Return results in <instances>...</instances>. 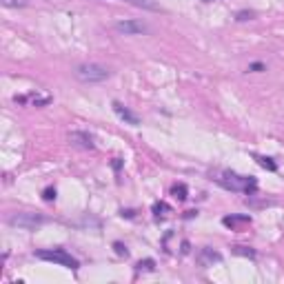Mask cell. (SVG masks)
<instances>
[{
    "label": "cell",
    "instance_id": "6da1fadb",
    "mask_svg": "<svg viewBox=\"0 0 284 284\" xmlns=\"http://www.w3.org/2000/svg\"><path fill=\"white\" fill-rule=\"evenodd\" d=\"M213 180L220 186H225L229 191H238V193H251L258 189V182L253 178H246V176H238L233 171H217Z\"/></svg>",
    "mask_w": 284,
    "mask_h": 284
},
{
    "label": "cell",
    "instance_id": "7a4b0ae2",
    "mask_svg": "<svg viewBox=\"0 0 284 284\" xmlns=\"http://www.w3.org/2000/svg\"><path fill=\"white\" fill-rule=\"evenodd\" d=\"M36 258L47 260V262H53V264H60V267H67V269L80 267V262L65 249H40V251H36Z\"/></svg>",
    "mask_w": 284,
    "mask_h": 284
},
{
    "label": "cell",
    "instance_id": "3957f363",
    "mask_svg": "<svg viewBox=\"0 0 284 284\" xmlns=\"http://www.w3.org/2000/svg\"><path fill=\"white\" fill-rule=\"evenodd\" d=\"M76 78L84 84L102 82L109 78V69L102 67V65H96V62H87V65H80V67L76 69Z\"/></svg>",
    "mask_w": 284,
    "mask_h": 284
},
{
    "label": "cell",
    "instance_id": "277c9868",
    "mask_svg": "<svg viewBox=\"0 0 284 284\" xmlns=\"http://www.w3.org/2000/svg\"><path fill=\"white\" fill-rule=\"evenodd\" d=\"M42 222H45V217H42V215H36V213H16V215L9 217V225H11V227L27 229V231H31V229L40 227Z\"/></svg>",
    "mask_w": 284,
    "mask_h": 284
},
{
    "label": "cell",
    "instance_id": "5b68a950",
    "mask_svg": "<svg viewBox=\"0 0 284 284\" xmlns=\"http://www.w3.org/2000/svg\"><path fill=\"white\" fill-rule=\"evenodd\" d=\"M116 31L124 34V36H138V34L147 31V25L140 20H120V22H116Z\"/></svg>",
    "mask_w": 284,
    "mask_h": 284
},
{
    "label": "cell",
    "instance_id": "8992f818",
    "mask_svg": "<svg viewBox=\"0 0 284 284\" xmlns=\"http://www.w3.org/2000/svg\"><path fill=\"white\" fill-rule=\"evenodd\" d=\"M69 142L74 144V147H80V149H96L93 136H89L87 131H71Z\"/></svg>",
    "mask_w": 284,
    "mask_h": 284
},
{
    "label": "cell",
    "instance_id": "52a82bcc",
    "mask_svg": "<svg viewBox=\"0 0 284 284\" xmlns=\"http://www.w3.org/2000/svg\"><path fill=\"white\" fill-rule=\"evenodd\" d=\"M111 107H113V111L118 113V118H122L127 124H131V127H138V124H140V118H138L136 113L131 111V109H127V107L122 105V102H118V100H116Z\"/></svg>",
    "mask_w": 284,
    "mask_h": 284
},
{
    "label": "cell",
    "instance_id": "ba28073f",
    "mask_svg": "<svg viewBox=\"0 0 284 284\" xmlns=\"http://www.w3.org/2000/svg\"><path fill=\"white\" fill-rule=\"evenodd\" d=\"M222 256L220 253H215L213 249H202L200 251V256H198V262L202 264V267H211L213 262H220Z\"/></svg>",
    "mask_w": 284,
    "mask_h": 284
},
{
    "label": "cell",
    "instance_id": "9c48e42d",
    "mask_svg": "<svg viewBox=\"0 0 284 284\" xmlns=\"http://www.w3.org/2000/svg\"><path fill=\"white\" fill-rule=\"evenodd\" d=\"M120 3H129L138 9H147V11H160V5L155 0H120Z\"/></svg>",
    "mask_w": 284,
    "mask_h": 284
},
{
    "label": "cell",
    "instance_id": "30bf717a",
    "mask_svg": "<svg viewBox=\"0 0 284 284\" xmlns=\"http://www.w3.org/2000/svg\"><path fill=\"white\" fill-rule=\"evenodd\" d=\"M222 222H225L227 227L233 229V227H238V225H249L251 217H249V215H229V217H225Z\"/></svg>",
    "mask_w": 284,
    "mask_h": 284
},
{
    "label": "cell",
    "instance_id": "8fae6325",
    "mask_svg": "<svg viewBox=\"0 0 284 284\" xmlns=\"http://www.w3.org/2000/svg\"><path fill=\"white\" fill-rule=\"evenodd\" d=\"M256 160L260 162V167H264V169H269V171H277V165L271 158H264V155H256Z\"/></svg>",
    "mask_w": 284,
    "mask_h": 284
},
{
    "label": "cell",
    "instance_id": "7c38bea8",
    "mask_svg": "<svg viewBox=\"0 0 284 284\" xmlns=\"http://www.w3.org/2000/svg\"><path fill=\"white\" fill-rule=\"evenodd\" d=\"M233 253H238V256H246V258H256V251H251L249 246H233Z\"/></svg>",
    "mask_w": 284,
    "mask_h": 284
},
{
    "label": "cell",
    "instance_id": "4fadbf2b",
    "mask_svg": "<svg viewBox=\"0 0 284 284\" xmlns=\"http://www.w3.org/2000/svg\"><path fill=\"white\" fill-rule=\"evenodd\" d=\"M5 7H27L29 0H0Z\"/></svg>",
    "mask_w": 284,
    "mask_h": 284
},
{
    "label": "cell",
    "instance_id": "5bb4252c",
    "mask_svg": "<svg viewBox=\"0 0 284 284\" xmlns=\"http://www.w3.org/2000/svg\"><path fill=\"white\" fill-rule=\"evenodd\" d=\"M173 196H176L178 200H186V186L184 184H176L173 186Z\"/></svg>",
    "mask_w": 284,
    "mask_h": 284
},
{
    "label": "cell",
    "instance_id": "9a60e30c",
    "mask_svg": "<svg viewBox=\"0 0 284 284\" xmlns=\"http://www.w3.org/2000/svg\"><path fill=\"white\" fill-rule=\"evenodd\" d=\"M253 16H256L253 11H238V14H235V20H240V22H242V20H251Z\"/></svg>",
    "mask_w": 284,
    "mask_h": 284
},
{
    "label": "cell",
    "instance_id": "2e32d148",
    "mask_svg": "<svg viewBox=\"0 0 284 284\" xmlns=\"http://www.w3.org/2000/svg\"><path fill=\"white\" fill-rule=\"evenodd\" d=\"M153 264H155L153 260H144V262H138V271H142V269L144 271H153Z\"/></svg>",
    "mask_w": 284,
    "mask_h": 284
},
{
    "label": "cell",
    "instance_id": "e0dca14e",
    "mask_svg": "<svg viewBox=\"0 0 284 284\" xmlns=\"http://www.w3.org/2000/svg\"><path fill=\"white\" fill-rule=\"evenodd\" d=\"M113 249H116V253H118V256H129V251H127V246H122V244H120V242H116V244H113Z\"/></svg>",
    "mask_w": 284,
    "mask_h": 284
},
{
    "label": "cell",
    "instance_id": "ac0fdd59",
    "mask_svg": "<svg viewBox=\"0 0 284 284\" xmlns=\"http://www.w3.org/2000/svg\"><path fill=\"white\" fill-rule=\"evenodd\" d=\"M45 200H53V198H56V189H45Z\"/></svg>",
    "mask_w": 284,
    "mask_h": 284
},
{
    "label": "cell",
    "instance_id": "d6986e66",
    "mask_svg": "<svg viewBox=\"0 0 284 284\" xmlns=\"http://www.w3.org/2000/svg\"><path fill=\"white\" fill-rule=\"evenodd\" d=\"M160 211H169V207H167V204H155V207H153V213H155V215H162Z\"/></svg>",
    "mask_w": 284,
    "mask_h": 284
},
{
    "label": "cell",
    "instance_id": "ffe728a7",
    "mask_svg": "<svg viewBox=\"0 0 284 284\" xmlns=\"http://www.w3.org/2000/svg\"><path fill=\"white\" fill-rule=\"evenodd\" d=\"M249 69H251V71H264V65H262V62H253Z\"/></svg>",
    "mask_w": 284,
    "mask_h": 284
},
{
    "label": "cell",
    "instance_id": "44dd1931",
    "mask_svg": "<svg viewBox=\"0 0 284 284\" xmlns=\"http://www.w3.org/2000/svg\"><path fill=\"white\" fill-rule=\"evenodd\" d=\"M202 3H215V0H202Z\"/></svg>",
    "mask_w": 284,
    "mask_h": 284
}]
</instances>
